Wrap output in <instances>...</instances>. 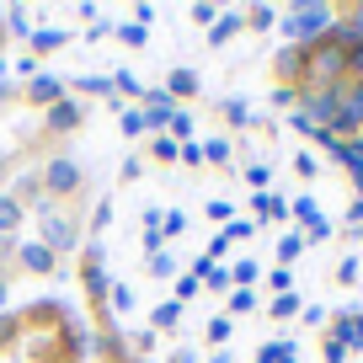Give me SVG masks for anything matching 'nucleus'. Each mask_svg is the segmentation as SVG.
Here are the masks:
<instances>
[{
    "instance_id": "11",
    "label": "nucleus",
    "mask_w": 363,
    "mask_h": 363,
    "mask_svg": "<svg viewBox=\"0 0 363 363\" xmlns=\"http://www.w3.org/2000/svg\"><path fill=\"white\" fill-rule=\"evenodd\" d=\"M69 43H75V33H69V27H33V38H27V54L43 65L48 54H59V48H69Z\"/></svg>"
},
{
    "instance_id": "22",
    "label": "nucleus",
    "mask_w": 363,
    "mask_h": 363,
    "mask_svg": "<svg viewBox=\"0 0 363 363\" xmlns=\"http://www.w3.org/2000/svg\"><path fill=\"white\" fill-rule=\"evenodd\" d=\"M230 155H235V139H230V134L203 139V166H230Z\"/></svg>"
},
{
    "instance_id": "27",
    "label": "nucleus",
    "mask_w": 363,
    "mask_h": 363,
    "mask_svg": "<svg viewBox=\"0 0 363 363\" xmlns=\"http://www.w3.org/2000/svg\"><path fill=\"white\" fill-rule=\"evenodd\" d=\"M337 96H342V113H352V118L363 123V80H342Z\"/></svg>"
},
{
    "instance_id": "32",
    "label": "nucleus",
    "mask_w": 363,
    "mask_h": 363,
    "mask_svg": "<svg viewBox=\"0 0 363 363\" xmlns=\"http://www.w3.org/2000/svg\"><path fill=\"white\" fill-rule=\"evenodd\" d=\"M123 337H128V352H134V358H150V352H155V331H150V326H139V331H123Z\"/></svg>"
},
{
    "instance_id": "59",
    "label": "nucleus",
    "mask_w": 363,
    "mask_h": 363,
    "mask_svg": "<svg viewBox=\"0 0 363 363\" xmlns=\"http://www.w3.org/2000/svg\"><path fill=\"white\" fill-rule=\"evenodd\" d=\"M251 363H272V347H267V342L257 347V358H251Z\"/></svg>"
},
{
    "instance_id": "18",
    "label": "nucleus",
    "mask_w": 363,
    "mask_h": 363,
    "mask_svg": "<svg viewBox=\"0 0 363 363\" xmlns=\"http://www.w3.org/2000/svg\"><path fill=\"white\" fill-rule=\"evenodd\" d=\"M230 337H235V320H230L225 310L203 320V342H208V347H214V352H219V347H230Z\"/></svg>"
},
{
    "instance_id": "19",
    "label": "nucleus",
    "mask_w": 363,
    "mask_h": 363,
    "mask_svg": "<svg viewBox=\"0 0 363 363\" xmlns=\"http://www.w3.org/2000/svg\"><path fill=\"white\" fill-rule=\"evenodd\" d=\"M219 118H225L230 128H251V123H257V113H251L246 96H225V102H219Z\"/></svg>"
},
{
    "instance_id": "28",
    "label": "nucleus",
    "mask_w": 363,
    "mask_h": 363,
    "mask_svg": "<svg viewBox=\"0 0 363 363\" xmlns=\"http://www.w3.org/2000/svg\"><path fill=\"white\" fill-rule=\"evenodd\" d=\"M22 310H0V347H11V342H22Z\"/></svg>"
},
{
    "instance_id": "35",
    "label": "nucleus",
    "mask_w": 363,
    "mask_h": 363,
    "mask_svg": "<svg viewBox=\"0 0 363 363\" xmlns=\"http://www.w3.org/2000/svg\"><path fill=\"white\" fill-rule=\"evenodd\" d=\"M145 272L150 278H177V257H171V251H155V257H145Z\"/></svg>"
},
{
    "instance_id": "2",
    "label": "nucleus",
    "mask_w": 363,
    "mask_h": 363,
    "mask_svg": "<svg viewBox=\"0 0 363 363\" xmlns=\"http://www.w3.org/2000/svg\"><path fill=\"white\" fill-rule=\"evenodd\" d=\"M342 80H347V48H337L331 38L310 43L305 48V80H299V86L326 91V86H342Z\"/></svg>"
},
{
    "instance_id": "8",
    "label": "nucleus",
    "mask_w": 363,
    "mask_h": 363,
    "mask_svg": "<svg viewBox=\"0 0 363 363\" xmlns=\"http://www.w3.org/2000/svg\"><path fill=\"white\" fill-rule=\"evenodd\" d=\"M80 123H86V107H80L75 96H65V102L43 107V134H48V139H69Z\"/></svg>"
},
{
    "instance_id": "30",
    "label": "nucleus",
    "mask_w": 363,
    "mask_h": 363,
    "mask_svg": "<svg viewBox=\"0 0 363 363\" xmlns=\"http://www.w3.org/2000/svg\"><path fill=\"white\" fill-rule=\"evenodd\" d=\"M160 235H166V246L187 235V208H166V219H160Z\"/></svg>"
},
{
    "instance_id": "50",
    "label": "nucleus",
    "mask_w": 363,
    "mask_h": 363,
    "mask_svg": "<svg viewBox=\"0 0 363 363\" xmlns=\"http://www.w3.org/2000/svg\"><path fill=\"white\" fill-rule=\"evenodd\" d=\"M16 267V235H0V272Z\"/></svg>"
},
{
    "instance_id": "23",
    "label": "nucleus",
    "mask_w": 363,
    "mask_h": 363,
    "mask_svg": "<svg viewBox=\"0 0 363 363\" xmlns=\"http://www.w3.org/2000/svg\"><path fill=\"white\" fill-rule=\"evenodd\" d=\"M299 310H305L299 294H272L267 299V320H299Z\"/></svg>"
},
{
    "instance_id": "33",
    "label": "nucleus",
    "mask_w": 363,
    "mask_h": 363,
    "mask_svg": "<svg viewBox=\"0 0 363 363\" xmlns=\"http://www.w3.org/2000/svg\"><path fill=\"white\" fill-rule=\"evenodd\" d=\"M113 38L123 48H145L150 43V27H139V22H123V27H113Z\"/></svg>"
},
{
    "instance_id": "1",
    "label": "nucleus",
    "mask_w": 363,
    "mask_h": 363,
    "mask_svg": "<svg viewBox=\"0 0 363 363\" xmlns=\"http://www.w3.org/2000/svg\"><path fill=\"white\" fill-rule=\"evenodd\" d=\"M331 22H337V6H331V0H305V6H289V11L278 16V33H284V43L310 48V43H320V38L331 33Z\"/></svg>"
},
{
    "instance_id": "14",
    "label": "nucleus",
    "mask_w": 363,
    "mask_h": 363,
    "mask_svg": "<svg viewBox=\"0 0 363 363\" xmlns=\"http://www.w3.org/2000/svg\"><path fill=\"white\" fill-rule=\"evenodd\" d=\"M198 91H203V80H198V69L177 65V69H171V75H166V96H171V102H193Z\"/></svg>"
},
{
    "instance_id": "48",
    "label": "nucleus",
    "mask_w": 363,
    "mask_h": 363,
    "mask_svg": "<svg viewBox=\"0 0 363 363\" xmlns=\"http://www.w3.org/2000/svg\"><path fill=\"white\" fill-rule=\"evenodd\" d=\"M267 289H272V294H294V272H289V267H272L267 272Z\"/></svg>"
},
{
    "instance_id": "43",
    "label": "nucleus",
    "mask_w": 363,
    "mask_h": 363,
    "mask_svg": "<svg viewBox=\"0 0 363 363\" xmlns=\"http://www.w3.org/2000/svg\"><path fill=\"white\" fill-rule=\"evenodd\" d=\"M198 294H203V284H198L193 272H182V278H177V294H171V299H177V305H187V299H198Z\"/></svg>"
},
{
    "instance_id": "20",
    "label": "nucleus",
    "mask_w": 363,
    "mask_h": 363,
    "mask_svg": "<svg viewBox=\"0 0 363 363\" xmlns=\"http://www.w3.org/2000/svg\"><path fill=\"white\" fill-rule=\"evenodd\" d=\"M0 22H6V38H16V43H27V38H33V16H27V6H6V11H0Z\"/></svg>"
},
{
    "instance_id": "24",
    "label": "nucleus",
    "mask_w": 363,
    "mask_h": 363,
    "mask_svg": "<svg viewBox=\"0 0 363 363\" xmlns=\"http://www.w3.org/2000/svg\"><path fill=\"white\" fill-rule=\"evenodd\" d=\"M257 278H262V262H257V257L230 262V284H235V289H257Z\"/></svg>"
},
{
    "instance_id": "15",
    "label": "nucleus",
    "mask_w": 363,
    "mask_h": 363,
    "mask_svg": "<svg viewBox=\"0 0 363 363\" xmlns=\"http://www.w3.org/2000/svg\"><path fill=\"white\" fill-rule=\"evenodd\" d=\"M182 310H187V305H177V299H160V305L150 310V331H155V337H177V331H182Z\"/></svg>"
},
{
    "instance_id": "26",
    "label": "nucleus",
    "mask_w": 363,
    "mask_h": 363,
    "mask_svg": "<svg viewBox=\"0 0 363 363\" xmlns=\"http://www.w3.org/2000/svg\"><path fill=\"white\" fill-rule=\"evenodd\" d=\"M251 310H257V289H230V294H225V315L230 320L251 315Z\"/></svg>"
},
{
    "instance_id": "47",
    "label": "nucleus",
    "mask_w": 363,
    "mask_h": 363,
    "mask_svg": "<svg viewBox=\"0 0 363 363\" xmlns=\"http://www.w3.org/2000/svg\"><path fill=\"white\" fill-rule=\"evenodd\" d=\"M289 166H294V177H305V182H310V177H320V160L310 155V150H299V155L289 160Z\"/></svg>"
},
{
    "instance_id": "61",
    "label": "nucleus",
    "mask_w": 363,
    "mask_h": 363,
    "mask_svg": "<svg viewBox=\"0 0 363 363\" xmlns=\"http://www.w3.org/2000/svg\"><path fill=\"white\" fill-rule=\"evenodd\" d=\"M0 177H6V160H0Z\"/></svg>"
},
{
    "instance_id": "34",
    "label": "nucleus",
    "mask_w": 363,
    "mask_h": 363,
    "mask_svg": "<svg viewBox=\"0 0 363 363\" xmlns=\"http://www.w3.org/2000/svg\"><path fill=\"white\" fill-rule=\"evenodd\" d=\"M257 230H262V225H257V219H230V225H225V230H219V235H225V240H230V246H240V240H251V235H257Z\"/></svg>"
},
{
    "instance_id": "38",
    "label": "nucleus",
    "mask_w": 363,
    "mask_h": 363,
    "mask_svg": "<svg viewBox=\"0 0 363 363\" xmlns=\"http://www.w3.org/2000/svg\"><path fill=\"white\" fill-rule=\"evenodd\" d=\"M177 166H187V171L203 166V139H187V145H177Z\"/></svg>"
},
{
    "instance_id": "52",
    "label": "nucleus",
    "mask_w": 363,
    "mask_h": 363,
    "mask_svg": "<svg viewBox=\"0 0 363 363\" xmlns=\"http://www.w3.org/2000/svg\"><path fill=\"white\" fill-rule=\"evenodd\" d=\"M166 363H203V358H198V347H193V342H177Z\"/></svg>"
},
{
    "instance_id": "6",
    "label": "nucleus",
    "mask_w": 363,
    "mask_h": 363,
    "mask_svg": "<svg viewBox=\"0 0 363 363\" xmlns=\"http://www.w3.org/2000/svg\"><path fill=\"white\" fill-rule=\"evenodd\" d=\"M294 113L326 128L331 118L342 113V96H337V86H326V91H315V86H299V107H294Z\"/></svg>"
},
{
    "instance_id": "37",
    "label": "nucleus",
    "mask_w": 363,
    "mask_h": 363,
    "mask_svg": "<svg viewBox=\"0 0 363 363\" xmlns=\"http://www.w3.org/2000/svg\"><path fill=\"white\" fill-rule=\"evenodd\" d=\"M113 219H118V203H113V198H96V208H91V230L102 235V230L113 225Z\"/></svg>"
},
{
    "instance_id": "45",
    "label": "nucleus",
    "mask_w": 363,
    "mask_h": 363,
    "mask_svg": "<svg viewBox=\"0 0 363 363\" xmlns=\"http://www.w3.org/2000/svg\"><path fill=\"white\" fill-rule=\"evenodd\" d=\"M352 278H358V257H342L337 272H331V284H337V289H352Z\"/></svg>"
},
{
    "instance_id": "13",
    "label": "nucleus",
    "mask_w": 363,
    "mask_h": 363,
    "mask_svg": "<svg viewBox=\"0 0 363 363\" xmlns=\"http://www.w3.org/2000/svg\"><path fill=\"white\" fill-rule=\"evenodd\" d=\"M134 305H139V284H118L113 278V289H107V326H118L123 315H134Z\"/></svg>"
},
{
    "instance_id": "46",
    "label": "nucleus",
    "mask_w": 363,
    "mask_h": 363,
    "mask_svg": "<svg viewBox=\"0 0 363 363\" xmlns=\"http://www.w3.org/2000/svg\"><path fill=\"white\" fill-rule=\"evenodd\" d=\"M267 347H272V363H299V342L278 337V342H267Z\"/></svg>"
},
{
    "instance_id": "57",
    "label": "nucleus",
    "mask_w": 363,
    "mask_h": 363,
    "mask_svg": "<svg viewBox=\"0 0 363 363\" xmlns=\"http://www.w3.org/2000/svg\"><path fill=\"white\" fill-rule=\"evenodd\" d=\"M0 310H11V272H0Z\"/></svg>"
},
{
    "instance_id": "58",
    "label": "nucleus",
    "mask_w": 363,
    "mask_h": 363,
    "mask_svg": "<svg viewBox=\"0 0 363 363\" xmlns=\"http://www.w3.org/2000/svg\"><path fill=\"white\" fill-rule=\"evenodd\" d=\"M342 235H347V240H363V219H342Z\"/></svg>"
},
{
    "instance_id": "4",
    "label": "nucleus",
    "mask_w": 363,
    "mask_h": 363,
    "mask_svg": "<svg viewBox=\"0 0 363 363\" xmlns=\"http://www.w3.org/2000/svg\"><path fill=\"white\" fill-rule=\"evenodd\" d=\"M38 214V240H43L48 251H69V246H80V219L75 214H65L59 203H43V208H33Z\"/></svg>"
},
{
    "instance_id": "17",
    "label": "nucleus",
    "mask_w": 363,
    "mask_h": 363,
    "mask_svg": "<svg viewBox=\"0 0 363 363\" xmlns=\"http://www.w3.org/2000/svg\"><path fill=\"white\" fill-rule=\"evenodd\" d=\"M331 160H337V166L347 171L352 182H363V134H358V139H342V145H337V155H331Z\"/></svg>"
},
{
    "instance_id": "9",
    "label": "nucleus",
    "mask_w": 363,
    "mask_h": 363,
    "mask_svg": "<svg viewBox=\"0 0 363 363\" xmlns=\"http://www.w3.org/2000/svg\"><path fill=\"white\" fill-rule=\"evenodd\" d=\"M59 257L43 246V240H16V272H33V278H54Z\"/></svg>"
},
{
    "instance_id": "44",
    "label": "nucleus",
    "mask_w": 363,
    "mask_h": 363,
    "mask_svg": "<svg viewBox=\"0 0 363 363\" xmlns=\"http://www.w3.org/2000/svg\"><path fill=\"white\" fill-rule=\"evenodd\" d=\"M171 139H177V145H187V139H193V113H182L177 107V118H171V128H166Z\"/></svg>"
},
{
    "instance_id": "42",
    "label": "nucleus",
    "mask_w": 363,
    "mask_h": 363,
    "mask_svg": "<svg viewBox=\"0 0 363 363\" xmlns=\"http://www.w3.org/2000/svg\"><path fill=\"white\" fill-rule=\"evenodd\" d=\"M240 177H246L251 187H257V193H267V182H272V166H267V160H251V166L240 171Z\"/></svg>"
},
{
    "instance_id": "51",
    "label": "nucleus",
    "mask_w": 363,
    "mask_h": 363,
    "mask_svg": "<svg viewBox=\"0 0 363 363\" xmlns=\"http://www.w3.org/2000/svg\"><path fill=\"white\" fill-rule=\"evenodd\" d=\"M320 358H326V363H347V347H342L337 337H326V342H320Z\"/></svg>"
},
{
    "instance_id": "12",
    "label": "nucleus",
    "mask_w": 363,
    "mask_h": 363,
    "mask_svg": "<svg viewBox=\"0 0 363 363\" xmlns=\"http://www.w3.org/2000/svg\"><path fill=\"white\" fill-rule=\"evenodd\" d=\"M272 75H278V86H299V80H305V48L284 43L272 54Z\"/></svg>"
},
{
    "instance_id": "41",
    "label": "nucleus",
    "mask_w": 363,
    "mask_h": 363,
    "mask_svg": "<svg viewBox=\"0 0 363 363\" xmlns=\"http://www.w3.org/2000/svg\"><path fill=\"white\" fill-rule=\"evenodd\" d=\"M267 102L278 107V113H294V107H299V86H272Z\"/></svg>"
},
{
    "instance_id": "7",
    "label": "nucleus",
    "mask_w": 363,
    "mask_h": 363,
    "mask_svg": "<svg viewBox=\"0 0 363 363\" xmlns=\"http://www.w3.org/2000/svg\"><path fill=\"white\" fill-rule=\"evenodd\" d=\"M326 337H337L342 347H347V358H352V352H363V305L331 310V320H326Z\"/></svg>"
},
{
    "instance_id": "60",
    "label": "nucleus",
    "mask_w": 363,
    "mask_h": 363,
    "mask_svg": "<svg viewBox=\"0 0 363 363\" xmlns=\"http://www.w3.org/2000/svg\"><path fill=\"white\" fill-rule=\"evenodd\" d=\"M208 363H235V358H230V347H219V352H214Z\"/></svg>"
},
{
    "instance_id": "29",
    "label": "nucleus",
    "mask_w": 363,
    "mask_h": 363,
    "mask_svg": "<svg viewBox=\"0 0 363 363\" xmlns=\"http://www.w3.org/2000/svg\"><path fill=\"white\" fill-rule=\"evenodd\" d=\"M246 27H251V33H272V27H278V6H251Z\"/></svg>"
},
{
    "instance_id": "39",
    "label": "nucleus",
    "mask_w": 363,
    "mask_h": 363,
    "mask_svg": "<svg viewBox=\"0 0 363 363\" xmlns=\"http://www.w3.org/2000/svg\"><path fill=\"white\" fill-rule=\"evenodd\" d=\"M150 155H155L160 166H177V139H171V134H155V139H150Z\"/></svg>"
},
{
    "instance_id": "10",
    "label": "nucleus",
    "mask_w": 363,
    "mask_h": 363,
    "mask_svg": "<svg viewBox=\"0 0 363 363\" xmlns=\"http://www.w3.org/2000/svg\"><path fill=\"white\" fill-rule=\"evenodd\" d=\"M22 96L33 107H54V102H65V96H69V86L59 75H48V69H38L33 80H22Z\"/></svg>"
},
{
    "instance_id": "3",
    "label": "nucleus",
    "mask_w": 363,
    "mask_h": 363,
    "mask_svg": "<svg viewBox=\"0 0 363 363\" xmlns=\"http://www.w3.org/2000/svg\"><path fill=\"white\" fill-rule=\"evenodd\" d=\"M38 177H43V198H48V203L75 198L80 187H86V166H80L75 155H48L43 166H38Z\"/></svg>"
},
{
    "instance_id": "54",
    "label": "nucleus",
    "mask_w": 363,
    "mask_h": 363,
    "mask_svg": "<svg viewBox=\"0 0 363 363\" xmlns=\"http://www.w3.org/2000/svg\"><path fill=\"white\" fill-rule=\"evenodd\" d=\"M11 69H16V75H22V80H33V75H38V69H43V65H38L33 54H22V59H16V65H11Z\"/></svg>"
},
{
    "instance_id": "56",
    "label": "nucleus",
    "mask_w": 363,
    "mask_h": 363,
    "mask_svg": "<svg viewBox=\"0 0 363 363\" xmlns=\"http://www.w3.org/2000/svg\"><path fill=\"white\" fill-rule=\"evenodd\" d=\"M134 22H139V27L155 22V6H150V0H139V6H134Z\"/></svg>"
},
{
    "instance_id": "25",
    "label": "nucleus",
    "mask_w": 363,
    "mask_h": 363,
    "mask_svg": "<svg viewBox=\"0 0 363 363\" xmlns=\"http://www.w3.org/2000/svg\"><path fill=\"white\" fill-rule=\"evenodd\" d=\"M118 134H123V139H145V134H150L145 107H123V113H118Z\"/></svg>"
},
{
    "instance_id": "5",
    "label": "nucleus",
    "mask_w": 363,
    "mask_h": 363,
    "mask_svg": "<svg viewBox=\"0 0 363 363\" xmlns=\"http://www.w3.org/2000/svg\"><path fill=\"white\" fill-rule=\"evenodd\" d=\"M102 257H107V240H86V246H80V289H86L91 310H102L107 289H113V278L102 272Z\"/></svg>"
},
{
    "instance_id": "55",
    "label": "nucleus",
    "mask_w": 363,
    "mask_h": 363,
    "mask_svg": "<svg viewBox=\"0 0 363 363\" xmlns=\"http://www.w3.org/2000/svg\"><path fill=\"white\" fill-rule=\"evenodd\" d=\"M145 177V166H139V160H123V166H118V182H139Z\"/></svg>"
},
{
    "instance_id": "49",
    "label": "nucleus",
    "mask_w": 363,
    "mask_h": 363,
    "mask_svg": "<svg viewBox=\"0 0 363 363\" xmlns=\"http://www.w3.org/2000/svg\"><path fill=\"white\" fill-rule=\"evenodd\" d=\"M326 320H331L326 305H305V310H299V326H326Z\"/></svg>"
},
{
    "instance_id": "16",
    "label": "nucleus",
    "mask_w": 363,
    "mask_h": 363,
    "mask_svg": "<svg viewBox=\"0 0 363 363\" xmlns=\"http://www.w3.org/2000/svg\"><path fill=\"white\" fill-rule=\"evenodd\" d=\"M235 33H246V11H219V22L208 27V48H225Z\"/></svg>"
},
{
    "instance_id": "36",
    "label": "nucleus",
    "mask_w": 363,
    "mask_h": 363,
    "mask_svg": "<svg viewBox=\"0 0 363 363\" xmlns=\"http://www.w3.org/2000/svg\"><path fill=\"white\" fill-rule=\"evenodd\" d=\"M203 219H214V225L225 230L230 219H235V203H230V198H208V203H203Z\"/></svg>"
},
{
    "instance_id": "21",
    "label": "nucleus",
    "mask_w": 363,
    "mask_h": 363,
    "mask_svg": "<svg viewBox=\"0 0 363 363\" xmlns=\"http://www.w3.org/2000/svg\"><path fill=\"white\" fill-rule=\"evenodd\" d=\"M22 219H27V208L16 203L6 187H0V235H16V230H22Z\"/></svg>"
},
{
    "instance_id": "31",
    "label": "nucleus",
    "mask_w": 363,
    "mask_h": 363,
    "mask_svg": "<svg viewBox=\"0 0 363 363\" xmlns=\"http://www.w3.org/2000/svg\"><path fill=\"white\" fill-rule=\"evenodd\" d=\"M278 267H289V262H299V251H305V235H294V230H289V235H278Z\"/></svg>"
},
{
    "instance_id": "53",
    "label": "nucleus",
    "mask_w": 363,
    "mask_h": 363,
    "mask_svg": "<svg viewBox=\"0 0 363 363\" xmlns=\"http://www.w3.org/2000/svg\"><path fill=\"white\" fill-rule=\"evenodd\" d=\"M193 22H208V27H214V22H219V6H208V0H198V6H193Z\"/></svg>"
},
{
    "instance_id": "40",
    "label": "nucleus",
    "mask_w": 363,
    "mask_h": 363,
    "mask_svg": "<svg viewBox=\"0 0 363 363\" xmlns=\"http://www.w3.org/2000/svg\"><path fill=\"white\" fill-rule=\"evenodd\" d=\"M289 219H299V225H315V219H320V208H315V198H294V203H289Z\"/></svg>"
}]
</instances>
